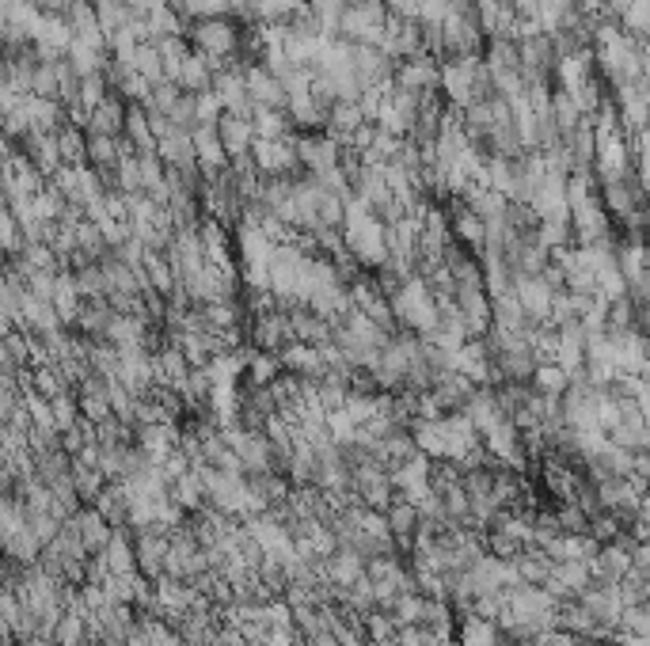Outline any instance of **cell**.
<instances>
[{"label": "cell", "mask_w": 650, "mask_h": 646, "mask_svg": "<svg viewBox=\"0 0 650 646\" xmlns=\"http://www.w3.org/2000/svg\"><path fill=\"white\" fill-rule=\"evenodd\" d=\"M536 380H540V388H544L548 396H555V392H563V388H567V373H563V369H540V373H536Z\"/></svg>", "instance_id": "cell-3"}, {"label": "cell", "mask_w": 650, "mask_h": 646, "mask_svg": "<svg viewBox=\"0 0 650 646\" xmlns=\"http://www.w3.org/2000/svg\"><path fill=\"white\" fill-rule=\"evenodd\" d=\"M331 578L339 582V586H354L358 578H362V555L358 551H346V555H335V563H331Z\"/></svg>", "instance_id": "cell-1"}, {"label": "cell", "mask_w": 650, "mask_h": 646, "mask_svg": "<svg viewBox=\"0 0 650 646\" xmlns=\"http://www.w3.org/2000/svg\"><path fill=\"white\" fill-rule=\"evenodd\" d=\"M415 502H396V510H392V521H388V529L396 532V536H407V532L415 529Z\"/></svg>", "instance_id": "cell-2"}]
</instances>
